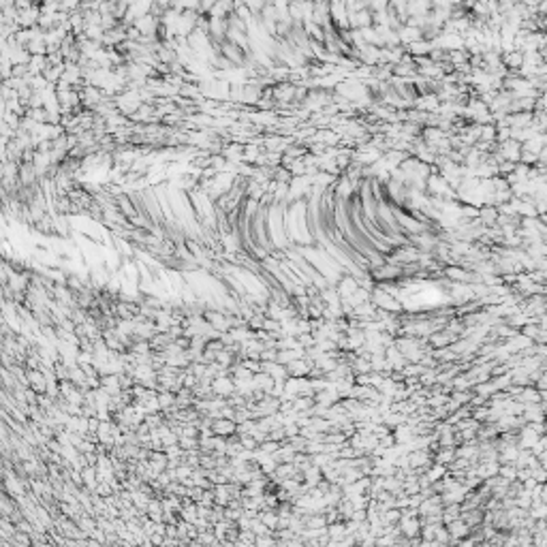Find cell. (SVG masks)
Listing matches in <instances>:
<instances>
[{
	"label": "cell",
	"mask_w": 547,
	"mask_h": 547,
	"mask_svg": "<svg viewBox=\"0 0 547 547\" xmlns=\"http://www.w3.org/2000/svg\"><path fill=\"white\" fill-rule=\"evenodd\" d=\"M436 462H438V464H451V462H455V451H453V449H447V451H443V453L436 458Z\"/></svg>",
	"instance_id": "7a4b0ae2"
},
{
	"label": "cell",
	"mask_w": 547,
	"mask_h": 547,
	"mask_svg": "<svg viewBox=\"0 0 547 547\" xmlns=\"http://www.w3.org/2000/svg\"><path fill=\"white\" fill-rule=\"evenodd\" d=\"M466 528H468V524H453V526H451L453 537H460V534H464Z\"/></svg>",
	"instance_id": "3957f363"
},
{
	"label": "cell",
	"mask_w": 547,
	"mask_h": 547,
	"mask_svg": "<svg viewBox=\"0 0 547 547\" xmlns=\"http://www.w3.org/2000/svg\"><path fill=\"white\" fill-rule=\"evenodd\" d=\"M214 389H216V391H221V389H222V380H216V385H214ZM224 389H227V391H231V389H233V383H231V380H224Z\"/></svg>",
	"instance_id": "277c9868"
},
{
	"label": "cell",
	"mask_w": 547,
	"mask_h": 547,
	"mask_svg": "<svg viewBox=\"0 0 547 547\" xmlns=\"http://www.w3.org/2000/svg\"><path fill=\"white\" fill-rule=\"evenodd\" d=\"M212 432L218 434V436H229V434L235 432V423L231 419H218V421H214Z\"/></svg>",
	"instance_id": "6da1fadb"
}]
</instances>
